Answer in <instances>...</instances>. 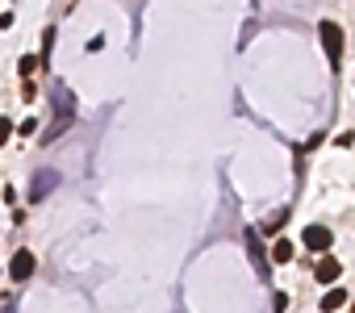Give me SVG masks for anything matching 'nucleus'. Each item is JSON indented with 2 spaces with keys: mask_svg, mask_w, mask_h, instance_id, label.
<instances>
[{
  "mask_svg": "<svg viewBox=\"0 0 355 313\" xmlns=\"http://www.w3.org/2000/svg\"><path fill=\"white\" fill-rule=\"evenodd\" d=\"M322 46L330 55V67H338V59H343V30L330 26V21H322Z\"/></svg>",
  "mask_w": 355,
  "mask_h": 313,
  "instance_id": "f257e3e1",
  "label": "nucleus"
},
{
  "mask_svg": "<svg viewBox=\"0 0 355 313\" xmlns=\"http://www.w3.org/2000/svg\"><path fill=\"white\" fill-rule=\"evenodd\" d=\"M301 238H305V247H309V251H330V242H334V234H330L326 226H305V234H301Z\"/></svg>",
  "mask_w": 355,
  "mask_h": 313,
  "instance_id": "f03ea898",
  "label": "nucleus"
},
{
  "mask_svg": "<svg viewBox=\"0 0 355 313\" xmlns=\"http://www.w3.org/2000/svg\"><path fill=\"white\" fill-rule=\"evenodd\" d=\"M34 267H38V263H34V255H30V251H17V255H13V263H9V276H13V280H30V276H34Z\"/></svg>",
  "mask_w": 355,
  "mask_h": 313,
  "instance_id": "7ed1b4c3",
  "label": "nucleus"
},
{
  "mask_svg": "<svg viewBox=\"0 0 355 313\" xmlns=\"http://www.w3.org/2000/svg\"><path fill=\"white\" fill-rule=\"evenodd\" d=\"M55 180H59L55 172H38V180H34V188H30V205H34L42 193H51V188H55Z\"/></svg>",
  "mask_w": 355,
  "mask_h": 313,
  "instance_id": "20e7f679",
  "label": "nucleus"
},
{
  "mask_svg": "<svg viewBox=\"0 0 355 313\" xmlns=\"http://www.w3.org/2000/svg\"><path fill=\"white\" fill-rule=\"evenodd\" d=\"M338 271H343V267H338V259H322V263L313 267V276H318L322 284H334V280H338Z\"/></svg>",
  "mask_w": 355,
  "mask_h": 313,
  "instance_id": "39448f33",
  "label": "nucleus"
},
{
  "mask_svg": "<svg viewBox=\"0 0 355 313\" xmlns=\"http://www.w3.org/2000/svg\"><path fill=\"white\" fill-rule=\"evenodd\" d=\"M343 301H347V292H343V288H330V292L322 296V313H334Z\"/></svg>",
  "mask_w": 355,
  "mask_h": 313,
  "instance_id": "423d86ee",
  "label": "nucleus"
},
{
  "mask_svg": "<svg viewBox=\"0 0 355 313\" xmlns=\"http://www.w3.org/2000/svg\"><path fill=\"white\" fill-rule=\"evenodd\" d=\"M272 259H276V263H288V259H293V242H288V238H280V242L272 247Z\"/></svg>",
  "mask_w": 355,
  "mask_h": 313,
  "instance_id": "0eeeda50",
  "label": "nucleus"
},
{
  "mask_svg": "<svg viewBox=\"0 0 355 313\" xmlns=\"http://www.w3.org/2000/svg\"><path fill=\"white\" fill-rule=\"evenodd\" d=\"M38 63H42V59H34V55H26V59H21V75H26V80H30V75H34V71H38Z\"/></svg>",
  "mask_w": 355,
  "mask_h": 313,
  "instance_id": "6e6552de",
  "label": "nucleus"
},
{
  "mask_svg": "<svg viewBox=\"0 0 355 313\" xmlns=\"http://www.w3.org/2000/svg\"><path fill=\"white\" fill-rule=\"evenodd\" d=\"M284 217H288V209H280V213H276V217H272V222H268V226H263V234H276V230H280V226H284Z\"/></svg>",
  "mask_w": 355,
  "mask_h": 313,
  "instance_id": "1a4fd4ad",
  "label": "nucleus"
},
{
  "mask_svg": "<svg viewBox=\"0 0 355 313\" xmlns=\"http://www.w3.org/2000/svg\"><path fill=\"white\" fill-rule=\"evenodd\" d=\"M9 134H13V121H9V117H0V146L9 142Z\"/></svg>",
  "mask_w": 355,
  "mask_h": 313,
  "instance_id": "9d476101",
  "label": "nucleus"
}]
</instances>
